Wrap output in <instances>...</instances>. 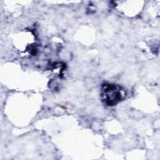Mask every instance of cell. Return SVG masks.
Wrapping results in <instances>:
<instances>
[{
  "mask_svg": "<svg viewBox=\"0 0 160 160\" xmlns=\"http://www.w3.org/2000/svg\"><path fill=\"white\" fill-rule=\"evenodd\" d=\"M124 95L122 88L116 84H105L102 88V99L109 106L116 104L124 98Z\"/></svg>",
  "mask_w": 160,
  "mask_h": 160,
  "instance_id": "1",
  "label": "cell"
}]
</instances>
